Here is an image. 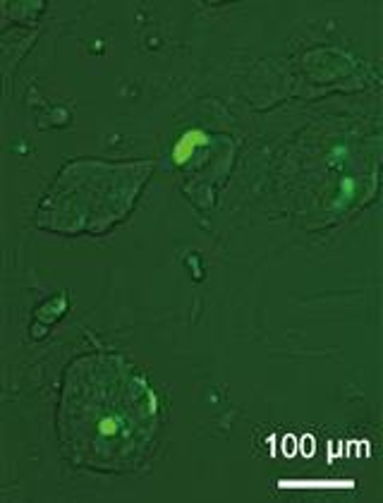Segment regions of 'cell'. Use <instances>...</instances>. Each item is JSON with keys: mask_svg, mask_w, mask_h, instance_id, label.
<instances>
[{"mask_svg": "<svg viewBox=\"0 0 383 503\" xmlns=\"http://www.w3.org/2000/svg\"><path fill=\"white\" fill-rule=\"evenodd\" d=\"M333 153H335V156H333V158H335V161H338V158H343V146H338V149H335V151H333Z\"/></svg>", "mask_w": 383, "mask_h": 503, "instance_id": "277c9868", "label": "cell"}, {"mask_svg": "<svg viewBox=\"0 0 383 503\" xmlns=\"http://www.w3.org/2000/svg\"><path fill=\"white\" fill-rule=\"evenodd\" d=\"M156 395L120 357L72 364L60 405V436L80 465H134L156 431Z\"/></svg>", "mask_w": 383, "mask_h": 503, "instance_id": "6da1fadb", "label": "cell"}, {"mask_svg": "<svg viewBox=\"0 0 383 503\" xmlns=\"http://www.w3.org/2000/svg\"><path fill=\"white\" fill-rule=\"evenodd\" d=\"M355 187H357V182H355V180H352V178H343V182H340L338 199H335V204H333V207H335V209L345 207V204H348L350 199L355 197Z\"/></svg>", "mask_w": 383, "mask_h": 503, "instance_id": "3957f363", "label": "cell"}, {"mask_svg": "<svg viewBox=\"0 0 383 503\" xmlns=\"http://www.w3.org/2000/svg\"><path fill=\"white\" fill-rule=\"evenodd\" d=\"M204 144H209V135H206L204 130H187L180 135V140L175 142L173 146V163L175 166H183V163H187L192 158V153L196 151L199 146H204Z\"/></svg>", "mask_w": 383, "mask_h": 503, "instance_id": "7a4b0ae2", "label": "cell"}]
</instances>
